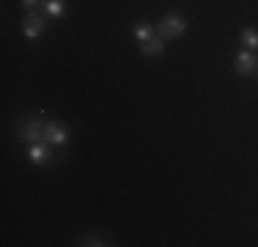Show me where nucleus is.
I'll list each match as a JSON object with an SVG mask.
<instances>
[{"instance_id": "nucleus-7", "label": "nucleus", "mask_w": 258, "mask_h": 247, "mask_svg": "<svg viewBox=\"0 0 258 247\" xmlns=\"http://www.w3.org/2000/svg\"><path fill=\"white\" fill-rule=\"evenodd\" d=\"M162 49H165V39H159V36L140 44V52H143L146 58H157V55H162Z\"/></svg>"}, {"instance_id": "nucleus-12", "label": "nucleus", "mask_w": 258, "mask_h": 247, "mask_svg": "<svg viewBox=\"0 0 258 247\" xmlns=\"http://www.w3.org/2000/svg\"><path fill=\"white\" fill-rule=\"evenodd\" d=\"M36 3H39V0H22V6H25V11L36 9Z\"/></svg>"}, {"instance_id": "nucleus-1", "label": "nucleus", "mask_w": 258, "mask_h": 247, "mask_svg": "<svg viewBox=\"0 0 258 247\" xmlns=\"http://www.w3.org/2000/svg\"><path fill=\"white\" fill-rule=\"evenodd\" d=\"M187 30V20H184L181 14H168V17H162V22L157 25V36L159 39H179V36Z\"/></svg>"}, {"instance_id": "nucleus-10", "label": "nucleus", "mask_w": 258, "mask_h": 247, "mask_svg": "<svg viewBox=\"0 0 258 247\" xmlns=\"http://www.w3.org/2000/svg\"><path fill=\"white\" fill-rule=\"evenodd\" d=\"M242 44L247 47V49H258V30L244 28V30H242Z\"/></svg>"}, {"instance_id": "nucleus-8", "label": "nucleus", "mask_w": 258, "mask_h": 247, "mask_svg": "<svg viewBox=\"0 0 258 247\" xmlns=\"http://www.w3.org/2000/svg\"><path fill=\"white\" fill-rule=\"evenodd\" d=\"M132 33H135V39H138L140 44H143V41H149V39H154V28H151L149 22H135Z\"/></svg>"}, {"instance_id": "nucleus-5", "label": "nucleus", "mask_w": 258, "mask_h": 247, "mask_svg": "<svg viewBox=\"0 0 258 247\" xmlns=\"http://www.w3.org/2000/svg\"><path fill=\"white\" fill-rule=\"evenodd\" d=\"M233 66H236V72L239 74H253L255 72V66H258V58H255V52L253 49H242V52L233 58Z\"/></svg>"}, {"instance_id": "nucleus-11", "label": "nucleus", "mask_w": 258, "mask_h": 247, "mask_svg": "<svg viewBox=\"0 0 258 247\" xmlns=\"http://www.w3.org/2000/svg\"><path fill=\"white\" fill-rule=\"evenodd\" d=\"M77 244H83V247H91V244H113L110 239H104V236H80V242Z\"/></svg>"}, {"instance_id": "nucleus-3", "label": "nucleus", "mask_w": 258, "mask_h": 247, "mask_svg": "<svg viewBox=\"0 0 258 247\" xmlns=\"http://www.w3.org/2000/svg\"><path fill=\"white\" fill-rule=\"evenodd\" d=\"M22 33H25L30 41H36L41 33H44V17H41L36 9L25 11V17H22Z\"/></svg>"}, {"instance_id": "nucleus-4", "label": "nucleus", "mask_w": 258, "mask_h": 247, "mask_svg": "<svg viewBox=\"0 0 258 247\" xmlns=\"http://www.w3.org/2000/svg\"><path fill=\"white\" fill-rule=\"evenodd\" d=\"M44 140H47L50 146H63V143H69V127H66V124H58V121H47Z\"/></svg>"}, {"instance_id": "nucleus-2", "label": "nucleus", "mask_w": 258, "mask_h": 247, "mask_svg": "<svg viewBox=\"0 0 258 247\" xmlns=\"http://www.w3.org/2000/svg\"><path fill=\"white\" fill-rule=\"evenodd\" d=\"M44 129H47V121L41 118V115H36V118H30L22 124L20 129V140H25V143H39V140H44Z\"/></svg>"}, {"instance_id": "nucleus-6", "label": "nucleus", "mask_w": 258, "mask_h": 247, "mask_svg": "<svg viewBox=\"0 0 258 247\" xmlns=\"http://www.w3.org/2000/svg\"><path fill=\"white\" fill-rule=\"evenodd\" d=\"M30 162L33 165H47L52 159V148L47 140H39V143H30Z\"/></svg>"}, {"instance_id": "nucleus-13", "label": "nucleus", "mask_w": 258, "mask_h": 247, "mask_svg": "<svg viewBox=\"0 0 258 247\" xmlns=\"http://www.w3.org/2000/svg\"><path fill=\"white\" fill-rule=\"evenodd\" d=\"M255 72H258V66H255Z\"/></svg>"}, {"instance_id": "nucleus-9", "label": "nucleus", "mask_w": 258, "mask_h": 247, "mask_svg": "<svg viewBox=\"0 0 258 247\" xmlns=\"http://www.w3.org/2000/svg\"><path fill=\"white\" fill-rule=\"evenodd\" d=\"M44 9H47V14H50V17H55V20L66 14V3H63V0H44Z\"/></svg>"}]
</instances>
